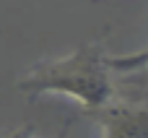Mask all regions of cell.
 Segmentation results:
<instances>
[{"instance_id":"4","label":"cell","mask_w":148,"mask_h":138,"mask_svg":"<svg viewBox=\"0 0 148 138\" xmlns=\"http://www.w3.org/2000/svg\"><path fill=\"white\" fill-rule=\"evenodd\" d=\"M70 133H73V117L65 120V123L60 125V130H57L52 138H70ZM3 138H36V136H34V128H16V130L5 133Z\"/></svg>"},{"instance_id":"1","label":"cell","mask_w":148,"mask_h":138,"mask_svg":"<svg viewBox=\"0 0 148 138\" xmlns=\"http://www.w3.org/2000/svg\"><path fill=\"white\" fill-rule=\"evenodd\" d=\"M18 91L29 97L60 94L94 112L109 107L114 99V83L112 70L107 68L104 44L86 42L70 55L39 63L18 81Z\"/></svg>"},{"instance_id":"2","label":"cell","mask_w":148,"mask_h":138,"mask_svg":"<svg viewBox=\"0 0 148 138\" xmlns=\"http://www.w3.org/2000/svg\"><path fill=\"white\" fill-rule=\"evenodd\" d=\"M101 115V138H148V104H109Z\"/></svg>"},{"instance_id":"3","label":"cell","mask_w":148,"mask_h":138,"mask_svg":"<svg viewBox=\"0 0 148 138\" xmlns=\"http://www.w3.org/2000/svg\"><path fill=\"white\" fill-rule=\"evenodd\" d=\"M107 68L112 73H138L148 68V44L127 55H107Z\"/></svg>"},{"instance_id":"5","label":"cell","mask_w":148,"mask_h":138,"mask_svg":"<svg viewBox=\"0 0 148 138\" xmlns=\"http://www.w3.org/2000/svg\"><path fill=\"white\" fill-rule=\"evenodd\" d=\"M140 76H143V81H148V68H143V70H138Z\"/></svg>"}]
</instances>
